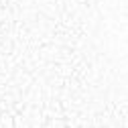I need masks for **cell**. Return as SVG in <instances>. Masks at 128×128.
Instances as JSON below:
<instances>
[{
	"instance_id": "6da1fadb",
	"label": "cell",
	"mask_w": 128,
	"mask_h": 128,
	"mask_svg": "<svg viewBox=\"0 0 128 128\" xmlns=\"http://www.w3.org/2000/svg\"><path fill=\"white\" fill-rule=\"evenodd\" d=\"M0 124H6V126H12V118H10V116H0Z\"/></svg>"
}]
</instances>
